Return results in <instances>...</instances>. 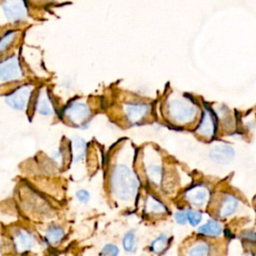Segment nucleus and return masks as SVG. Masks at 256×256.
<instances>
[{"label":"nucleus","mask_w":256,"mask_h":256,"mask_svg":"<svg viewBox=\"0 0 256 256\" xmlns=\"http://www.w3.org/2000/svg\"><path fill=\"white\" fill-rule=\"evenodd\" d=\"M71 152L74 162L80 161L86 152V143L82 138L75 137L71 141Z\"/></svg>","instance_id":"14"},{"label":"nucleus","mask_w":256,"mask_h":256,"mask_svg":"<svg viewBox=\"0 0 256 256\" xmlns=\"http://www.w3.org/2000/svg\"><path fill=\"white\" fill-rule=\"evenodd\" d=\"M36 109L38 113L42 115H50L53 113L52 103L45 91L39 93V96L36 102Z\"/></svg>","instance_id":"15"},{"label":"nucleus","mask_w":256,"mask_h":256,"mask_svg":"<svg viewBox=\"0 0 256 256\" xmlns=\"http://www.w3.org/2000/svg\"><path fill=\"white\" fill-rule=\"evenodd\" d=\"M215 130H216V123H215L214 114L209 108H205L197 131L202 136L211 138L215 134Z\"/></svg>","instance_id":"8"},{"label":"nucleus","mask_w":256,"mask_h":256,"mask_svg":"<svg viewBox=\"0 0 256 256\" xmlns=\"http://www.w3.org/2000/svg\"><path fill=\"white\" fill-rule=\"evenodd\" d=\"M15 35V32H8L6 35L3 36L2 40H1V44H0V48H1V51H3L7 45H9L13 39Z\"/></svg>","instance_id":"24"},{"label":"nucleus","mask_w":256,"mask_h":256,"mask_svg":"<svg viewBox=\"0 0 256 256\" xmlns=\"http://www.w3.org/2000/svg\"><path fill=\"white\" fill-rule=\"evenodd\" d=\"M196 107L191 102L179 98L171 99L168 103V114L177 123L186 124L196 115Z\"/></svg>","instance_id":"2"},{"label":"nucleus","mask_w":256,"mask_h":256,"mask_svg":"<svg viewBox=\"0 0 256 256\" xmlns=\"http://www.w3.org/2000/svg\"><path fill=\"white\" fill-rule=\"evenodd\" d=\"M198 232L206 236L216 237L222 233V226L216 220H208L198 228Z\"/></svg>","instance_id":"13"},{"label":"nucleus","mask_w":256,"mask_h":256,"mask_svg":"<svg viewBox=\"0 0 256 256\" xmlns=\"http://www.w3.org/2000/svg\"><path fill=\"white\" fill-rule=\"evenodd\" d=\"M238 203H239V201L235 196L227 195L223 199V202H222L220 210H219L220 217L225 218V217L232 215L236 211V209L238 207Z\"/></svg>","instance_id":"12"},{"label":"nucleus","mask_w":256,"mask_h":256,"mask_svg":"<svg viewBox=\"0 0 256 256\" xmlns=\"http://www.w3.org/2000/svg\"><path fill=\"white\" fill-rule=\"evenodd\" d=\"M139 181L135 173L126 165H117L111 175V190L117 199L128 201L134 198Z\"/></svg>","instance_id":"1"},{"label":"nucleus","mask_w":256,"mask_h":256,"mask_svg":"<svg viewBox=\"0 0 256 256\" xmlns=\"http://www.w3.org/2000/svg\"><path fill=\"white\" fill-rule=\"evenodd\" d=\"M208 252H209L208 244L202 242L192 246L189 249L187 256H208Z\"/></svg>","instance_id":"20"},{"label":"nucleus","mask_w":256,"mask_h":256,"mask_svg":"<svg viewBox=\"0 0 256 256\" xmlns=\"http://www.w3.org/2000/svg\"><path fill=\"white\" fill-rule=\"evenodd\" d=\"M186 199L195 206H203L209 197V192L206 187L197 185L189 189L185 194Z\"/></svg>","instance_id":"9"},{"label":"nucleus","mask_w":256,"mask_h":256,"mask_svg":"<svg viewBox=\"0 0 256 256\" xmlns=\"http://www.w3.org/2000/svg\"><path fill=\"white\" fill-rule=\"evenodd\" d=\"M136 237L133 231L127 232L123 237V247L128 252H133L135 250Z\"/></svg>","instance_id":"21"},{"label":"nucleus","mask_w":256,"mask_h":256,"mask_svg":"<svg viewBox=\"0 0 256 256\" xmlns=\"http://www.w3.org/2000/svg\"><path fill=\"white\" fill-rule=\"evenodd\" d=\"M125 111L128 120L131 123H137L147 115L149 106L142 103H131L125 106Z\"/></svg>","instance_id":"10"},{"label":"nucleus","mask_w":256,"mask_h":256,"mask_svg":"<svg viewBox=\"0 0 256 256\" xmlns=\"http://www.w3.org/2000/svg\"><path fill=\"white\" fill-rule=\"evenodd\" d=\"M76 197H77V199H78L80 202L86 203V202H88L89 199H90V194H89V192L86 191V190H78V191L76 192Z\"/></svg>","instance_id":"26"},{"label":"nucleus","mask_w":256,"mask_h":256,"mask_svg":"<svg viewBox=\"0 0 256 256\" xmlns=\"http://www.w3.org/2000/svg\"><path fill=\"white\" fill-rule=\"evenodd\" d=\"M174 218L175 220L179 223V224H185L188 221V217H187V211H177L174 214Z\"/></svg>","instance_id":"25"},{"label":"nucleus","mask_w":256,"mask_h":256,"mask_svg":"<svg viewBox=\"0 0 256 256\" xmlns=\"http://www.w3.org/2000/svg\"><path fill=\"white\" fill-rule=\"evenodd\" d=\"M146 209L152 213H162L166 211L165 206L153 196H148L146 202Z\"/></svg>","instance_id":"18"},{"label":"nucleus","mask_w":256,"mask_h":256,"mask_svg":"<svg viewBox=\"0 0 256 256\" xmlns=\"http://www.w3.org/2000/svg\"><path fill=\"white\" fill-rule=\"evenodd\" d=\"M64 114L72 123L81 125L89 117L90 110L84 103L73 102L64 109Z\"/></svg>","instance_id":"4"},{"label":"nucleus","mask_w":256,"mask_h":256,"mask_svg":"<svg viewBox=\"0 0 256 256\" xmlns=\"http://www.w3.org/2000/svg\"><path fill=\"white\" fill-rule=\"evenodd\" d=\"M64 236V230L59 226H51L48 228L45 237L50 244L58 243Z\"/></svg>","instance_id":"16"},{"label":"nucleus","mask_w":256,"mask_h":256,"mask_svg":"<svg viewBox=\"0 0 256 256\" xmlns=\"http://www.w3.org/2000/svg\"><path fill=\"white\" fill-rule=\"evenodd\" d=\"M34 237L32 236V234H30L27 231H19L16 233L15 237H14V245H15V249L18 252H24L29 250L33 245H34Z\"/></svg>","instance_id":"11"},{"label":"nucleus","mask_w":256,"mask_h":256,"mask_svg":"<svg viewBox=\"0 0 256 256\" xmlns=\"http://www.w3.org/2000/svg\"><path fill=\"white\" fill-rule=\"evenodd\" d=\"M166 245H167V236L165 234H161L151 242L150 249L154 253H160L165 249Z\"/></svg>","instance_id":"19"},{"label":"nucleus","mask_w":256,"mask_h":256,"mask_svg":"<svg viewBox=\"0 0 256 256\" xmlns=\"http://www.w3.org/2000/svg\"><path fill=\"white\" fill-rule=\"evenodd\" d=\"M30 94H31V87L28 85H25L14 90L12 93L8 94L5 97V101L10 107L18 110H23L27 106Z\"/></svg>","instance_id":"3"},{"label":"nucleus","mask_w":256,"mask_h":256,"mask_svg":"<svg viewBox=\"0 0 256 256\" xmlns=\"http://www.w3.org/2000/svg\"><path fill=\"white\" fill-rule=\"evenodd\" d=\"M2 8L6 17L12 21H19L26 15L24 0H4Z\"/></svg>","instance_id":"5"},{"label":"nucleus","mask_w":256,"mask_h":256,"mask_svg":"<svg viewBox=\"0 0 256 256\" xmlns=\"http://www.w3.org/2000/svg\"><path fill=\"white\" fill-rule=\"evenodd\" d=\"M187 217H188V222L192 226H197L202 220V213L200 211L190 209L187 211Z\"/></svg>","instance_id":"22"},{"label":"nucleus","mask_w":256,"mask_h":256,"mask_svg":"<svg viewBox=\"0 0 256 256\" xmlns=\"http://www.w3.org/2000/svg\"><path fill=\"white\" fill-rule=\"evenodd\" d=\"M0 73L2 81H11L19 79L22 75V72L17 57L14 56L4 60L1 63Z\"/></svg>","instance_id":"6"},{"label":"nucleus","mask_w":256,"mask_h":256,"mask_svg":"<svg viewBox=\"0 0 256 256\" xmlns=\"http://www.w3.org/2000/svg\"><path fill=\"white\" fill-rule=\"evenodd\" d=\"M147 175L151 182L159 185L162 180V168L159 165L152 164L147 167Z\"/></svg>","instance_id":"17"},{"label":"nucleus","mask_w":256,"mask_h":256,"mask_svg":"<svg viewBox=\"0 0 256 256\" xmlns=\"http://www.w3.org/2000/svg\"><path fill=\"white\" fill-rule=\"evenodd\" d=\"M234 149L226 144L215 145L210 150V158L219 164H228L234 158Z\"/></svg>","instance_id":"7"},{"label":"nucleus","mask_w":256,"mask_h":256,"mask_svg":"<svg viewBox=\"0 0 256 256\" xmlns=\"http://www.w3.org/2000/svg\"><path fill=\"white\" fill-rule=\"evenodd\" d=\"M119 253V249L116 245L114 244H106L101 252H100V256H118Z\"/></svg>","instance_id":"23"}]
</instances>
